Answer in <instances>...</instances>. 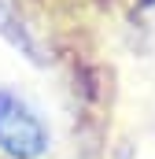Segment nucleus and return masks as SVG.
Segmentation results:
<instances>
[{
	"instance_id": "nucleus-1",
	"label": "nucleus",
	"mask_w": 155,
	"mask_h": 159,
	"mask_svg": "<svg viewBox=\"0 0 155 159\" xmlns=\"http://www.w3.org/2000/svg\"><path fill=\"white\" fill-rule=\"evenodd\" d=\"M52 144V129L37 107L15 93L0 89V152L7 159H41Z\"/></svg>"
}]
</instances>
